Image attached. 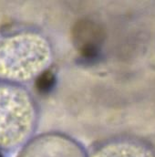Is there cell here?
<instances>
[{
  "instance_id": "cell-3",
  "label": "cell",
  "mask_w": 155,
  "mask_h": 157,
  "mask_svg": "<svg viewBox=\"0 0 155 157\" xmlns=\"http://www.w3.org/2000/svg\"><path fill=\"white\" fill-rule=\"evenodd\" d=\"M0 157H4V155H3V154L1 153V151H0Z\"/></svg>"
},
{
  "instance_id": "cell-1",
  "label": "cell",
  "mask_w": 155,
  "mask_h": 157,
  "mask_svg": "<svg viewBox=\"0 0 155 157\" xmlns=\"http://www.w3.org/2000/svg\"><path fill=\"white\" fill-rule=\"evenodd\" d=\"M31 105L28 92L17 83L0 79V151L13 153L31 132Z\"/></svg>"
},
{
  "instance_id": "cell-2",
  "label": "cell",
  "mask_w": 155,
  "mask_h": 157,
  "mask_svg": "<svg viewBox=\"0 0 155 157\" xmlns=\"http://www.w3.org/2000/svg\"><path fill=\"white\" fill-rule=\"evenodd\" d=\"M56 83L55 74L51 71H45L36 79V88L40 93L49 92Z\"/></svg>"
}]
</instances>
